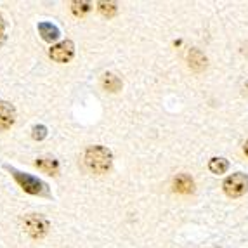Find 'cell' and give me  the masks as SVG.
Returning <instances> with one entry per match:
<instances>
[{
    "mask_svg": "<svg viewBox=\"0 0 248 248\" xmlns=\"http://www.w3.org/2000/svg\"><path fill=\"white\" fill-rule=\"evenodd\" d=\"M85 165L91 172L94 174H106L108 170L111 169L113 163V155L111 151L104 146H91L85 151Z\"/></svg>",
    "mask_w": 248,
    "mask_h": 248,
    "instance_id": "cell-1",
    "label": "cell"
},
{
    "mask_svg": "<svg viewBox=\"0 0 248 248\" xmlns=\"http://www.w3.org/2000/svg\"><path fill=\"white\" fill-rule=\"evenodd\" d=\"M224 193L229 196V198H240L248 191V177L241 172L238 174H232L229 177H226L222 184Z\"/></svg>",
    "mask_w": 248,
    "mask_h": 248,
    "instance_id": "cell-4",
    "label": "cell"
},
{
    "mask_svg": "<svg viewBox=\"0 0 248 248\" xmlns=\"http://www.w3.org/2000/svg\"><path fill=\"white\" fill-rule=\"evenodd\" d=\"M31 137H33L35 141H42V139H46L47 137V127L46 125H35L31 128Z\"/></svg>",
    "mask_w": 248,
    "mask_h": 248,
    "instance_id": "cell-15",
    "label": "cell"
},
{
    "mask_svg": "<svg viewBox=\"0 0 248 248\" xmlns=\"http://www.w3.org/2000/svg\"><path fill=\"white\" fill-rule=\"evenodd\" d=\"M195 189V181L187 174H181L174 179V191L175 193H182V195H189Z\"/></svg>",
    "mask_w": 248,
    "mask_h": 248,
    "instance_id": "cell-7",
    "label": "cell"
},
{
    "mask_svg": "<svg viewBox=\"0 0 248 248\" xmlns=\"http://www.w3.org/2000/svg\"><path fill=\"white\" fill-rule=\"evenodd\" d=\"M243 151H245V155H247V156H248V141L245 142V148H243Z\"/></svg>",
    "mask_w": 248,
    "mask_h": 248,
    "instance_id": "cell-17",
    "label": "cell"
},
{
    "mask_svg": "<svg viewBox=\"0 0 248 248\" xmlns=\"http://www.w3.org/2000/svg\"><path fill=\"white\" fill-rule=\"evenodd\" d=\"M97 9L104 17H113L118 13V7H116L115 2H97Z\"/></svg>",
    "mask_w": 248,
    "mask_h": 248,
    "instance_id": "cell-13",
    "label": "cell"
},
{
    "mask_svg": "<svg viewBox=\"0 0 248 248\" xmlns=\"http://www.w3.org/2000/svg\"><path fill=\"white\" fill-rule=\"evenodd\" d=\"M38 33L46 42H56L59 38V28L54 26L52 23H38Z\"/></svg>",
    "mask_w": 248,
    "mask_h": 248,
    "instance_id": "cell-9",
    "label": "cell"
},
{
    "mask_svg": "<svg viewBox=\"0 0 248 248\" xmlns=\"http://www.w3.org/2000/svg\"><path fill=\"white\" fill-rule=\"evenodd\" d=\"M4 28H5V23H4V17L0 16V38H4Z\"/></svg>",
    "mask_w": 248,
    "mask_h": 248,
    "instance_id": "cell-16",
    "label": "cell"
},
{
    "mask_svg": "<svg viewBox=\"0 0 248 248\" xmlns=\"http://www.w3.org/2000/svg\"><path fill=\"white\" fill-rule=\"evenodd\" d=\"M35 165L38 167L40 170H44V172H47V174H58L59 170V161L54 160V158H49V156H44V158H38L37 161H35Z\"/></svg>",
    "mask_w": 248,
    "mask_h": 248,
    "instance_id": "cell-10",
    "label": "cell"
},
{
    "mask_svg": "<svg viewBox=\"0 0 248 248\" xmlns=\"http://www.w3.org/2000/svg\"><path fill=\"white\" fill-rule=\"evenodd\" d=\"M5 169L13 174L16 182L26 191V193L35 195V196H49V186H47L44 181H40V179L33 177V175H30V174H25V172H19V170H16L14 167L5 165Z\"/></svg>",
    "mask_w": 248,
    "mask_h": 248,
    "instance_id": "cell-2",
    "label": "cell"
},
{
    "mask_svg": "<svg viewBox=\"0 0 248 248\" xmlns=\"http://www.w3.org/2000/svg\"><path fill=\"white\" fill-rule=\"evenodd\" d=\"M16 122V109L7 101H0V130H7Z\"/></svg>",
    "mask_w": 248,
    "mask_h": 248,
    "instance_id": "cell-6",
    "label": "cell"
},
{
    "mask_svg": "<svg viewBox=\"0 0 248 248\" xmlns=\"http://www.w3.org/2000/svg\"><path fill=\"white\" fill-rule=\"evenodd\" d=\"M23 228H25V231L28 232L31 238L40 240V238H44V236L49 232L50 226L46 217H42V215H37V214H30V215H26L25 220H23Z\"/></svg>",
    "mask_w": 248,
    "mask_h": 248,
    "instance_id": "cell-3",
    "label": "cell"
},
{
    "mask_svg": "<svg viewBox=\"0 0 248 248\" xmlns=\"http://www.w3.org/2000/svg\"><path fill=\"white\" fill-rule=\"evenodd\" d=\"M103 87L109 92H118L122 89V80L115 73H106L103 77Z\"/></svg>",
    "mask_w": 248,
    "mask_h": 248,
    "instance_id": "cell-12",
    "label": "cell"
},
{
    "mask_svg": "<svg viewBox=\"0 0 248 248\" xmlns=\"http://www.w3.org/2000/svg\"><path fill=\"white\" fill-rule=\"evenodd\" d=\"M229 169V161L226 160V158H219V156H215L212 158L210 161H208V170H210L212 174H226Z\"/></svg>",
    "mask_w": 248,
    "mask_h": 248,
    "instance_id": "cell-11",
    "label": "cell"
},
{
    "mask_svg": "<svg viewBox=\"0 0 248 248\" xmlns=\"http://www.w3.org/2000/svg\"><path fill=\"white\" fill-rule=\"evenodd\" d=\"M187 61H189V66L195 71H203L207 68V56L200 49H191L189 54H187Z\"/></svg>",
    "mask_w": 248,
    "mask_h": 248,
    "instance_id": "cell-8",
    "label": "cell"
},
{
    "mask_svg": "<svg viewBox=\"0 0 248 248\" xmlns=\"http://www.w3.org/2000/svg\"><path fill=\"white\" fill-rule=\"evenodd\" d=\"M49 56L56 62H68L75 56L73 42L64 40V42H59V44H56V46L49 50Z\"/></svg>",
    "mask_w": 248,
    "mask_h": 248,
    "instance_id": "cell-5",
    "label": "cell"
},
{
    "mask_svg": "<svg viewBox=\"0 0 248 248\" xmlns=\"http://www.w3.org/2000/svg\"><path fill=\"white\" fill-rule=\"evenodd\" d=\"M91 9H92L91 2H83V0H82V2H78V0H77V2H73V4H71V13H73L75 16H85Z\"/></svg>",
    "mask_w": 248,
    "mask_h": 248,
    "instance_id": "cell-14",
    "label": "cell"
}]
</instances>
